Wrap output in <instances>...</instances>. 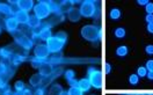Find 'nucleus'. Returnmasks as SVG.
Returning <instances> with one entry per match:
<instances>
[{"mask_svg": "<svg viewBox=\"0 0 153 95\" xmlns=\"http://www.w3.org/2000/svg\"><path fill=\"white\" fill-rule=\"evenodd\" d=\"M81 37L88 42H97L102 38V29L94 24H86L80 30Z\"/></svg>", "mask_w": 153, "mask_h": 95, "instance_id": "obj_1", "label": "nucleus"}, {"mask_svg": "<svg viewBox=\"0 0 153 95\" xmlns=\"http://www.w3.org/2000/svg\"><path fill=\"white\" fill-rule=\"evenodd\" d=\"M87 78L88 80L91 81V85L93 88H96V89H100L102 88V84H103V76H102V73L100 70H97L96 67H88L87 70Z\"/></svg>", "mask_w": 153, "mask_h": 95, "instance_id": "obj_2", "label": "nucleus"}, {"mask_svg": "<svg viewBox=\"0 0 153 95\" xmlns=\"http://www.w3.org/2000/svg\"><path fill=\"white\" fill-rule=\"evenodd\" d=\"M33 12H34V15L39 20L48 19L50 14L52 13L51 7H50V2H47V1H38L34 6Z\"/></svg>", "mask_w": 153, "mask_h": 95, "instance_id": "obj_3", "label": "nucleus"}, {"mask_svg": "<svg viewBox=\"0 0 153 95\" xmlns=\"http://www.w3.org/2000/svg\"><path fill=\"white\" fill-rule=\"evenodd\" d=\"M79 10H80L81 16L93 18L96 13V4L94 1H91V0H85L81 2V6H80Z\"/></svg>", "mask_w": 153, "mask_h": 95, "instance_id": "obj_4", "label": "nucleus"}, {"mask_svg": "<svg viewBox=\"0 0 153 95\" xmlns=\"http://www.w3.org/2000/svg\"><path fill=\"white\" fill-rule=\"evenodd\" d=\"M65 45V42H63L62 39H59L57 36H52L51 38H49L47 41V47H48L50 53H57L60 52L62 49Z\"/></svg>", "mask_w": 153, "mask_h": 95, "instance_id": "obj_5", "label": "nucleus"}, {"mask_svg": "<svg viewBox=\"0 0 153 95\" xmlns=\"http://www.w3.org/2000/svg\"><path fill=\"white\" fill-rule=\"evenodd\" d=\"M49 55H50V51H49L47 44H37L34 48V56L35 58H38L41 60H44L47 62Z\"/></svg>", "mask_w": 153, "mask_h": 95, "instance_id": "obj_6", "label": "nucleus"}, {"mask_svg": "<svg viewBox=\"0 0 153 95\" xmlns=\"http://www.w3.org/2000/svg\"><path fill=\"white\" fill-rule=\"evenodd\" d=\"M55 72V68H53V65L49 62H43L42 65L38 68V73L42 74L44 78H48V76H51Z\"/></svg>", "mask_w": 153, "mask_h": 95, "instance_id": "obj_7", "label": "nucleus"}, {"mask_svg": "<svg viewBox=\"0 0 153 95\" xmlns=\"http://www.w3.org/2000/svg\"><path fill=\"white\" fill-rule=\"evenodd\" d=\"M15 43L19 44L21 48L26 49V50H30L31 48L34 47L33 41L29 37H27L26 35H19V36H16L15 37Z\"/></svg>", "mask_w": 153, "mask_h": 95, "instance_id": "obj_8", "label": "nucleus"}, {"mask_svg": "<svg viewBox=\"0 0 153 95\" xmlns=\"http://www.w3.org/2000/svg\"><path fill=\"white\" fill-rule=\"evenodd\" d=\"M16 6L19 10H22V12H27L28 13L29 10H34V1L33 0H18L16 1Z\"/></svg>", "mask_w": 153, "mask_h": 95, "instance_id": "obj_9", "label": "nucleus"}, {"mask_svg": "<svg viewBox=\"0 0 153 95\" xmlns=\"http://www.w3.org/2000/svg\"><path fill=\"white\" fill-rule=\"evenodd\" d=\"M4 22H5V28L10 33H15L19 28V23H18V21L15 20L14 16H10V18L5 19Z\"/></svg>", "mask_w": 153, "mask_h": 95, "instance_id": "obj_10", "label": "nucleus"}, {"mask_svg": "<svg viewBox=\"0 0 153 95\" xmlns=\"http://www.w3.org/2000/svg\"><path fill=\"white\" fill-rule=\"evenodd\" d=\"M14 18L15 20L18 21L19 24H28V21H29V15L27 12H22V10H16L14 13Z\"/></svg>", "mask_w": 153, "mask_h": 95, "instance_id": "obj_11", "label": "nucleus"}, {"mask_svg": "<svg viewBox=\"0 0 153 95\" xmlns=\"http://www.w3.org/2000/svg\"><path fill=\"white\" fill-rule=\"evenodd\" d=\"M44 76H42V74H39V73H35V74H33V76H30V79H29V84L31 87H39V86L42 85L43 82H44Z\"/></svg>", "mask_w": 153, "mask_h": 95, "instance_id": "obj_12", "label": "nucleus"}, {"mask_svg": "<svg viewBox=\"0 0 153 95\" xmlns=\"http://www.w3.org/2000/svg\"><path fill=\"white\" fill-rule=\"evenodd\" d=\"M64 76H65L67 84L70 86H74L78 84V80L76 79V73H74L73 70H66L64 72Z\"/></svg>", "mask_w": 153, "mask_h": 95, "instance_id": "obj_13", "label": "nucleus"}, {"mask_svg": "<svg viewBox=\"0 0 153 95\" xmlns=\"http://www.w3.org/2000/svg\"><path fill=\"white\" fill-rule=\"evenodd\" d=\"M78 87L84 92V93H86L88 92L91 88H92V85H91V81L88 80V78H82V79H80V80H78Z\"/></svg>", "mask_w": 153, "mask_h": 95, "instance_id": "obj_14", "label": "nucleus"}, {"mask_svg": "<svg viewBox=\"0 0 153 95\" xmlns=\"http://www.w3.org/2000/svg\"><path fill=\"white\" fill-rule=\"evenodd\" d=\"M67 19L70 20L71 22H79V20L81 19L80 10H78V8H72L67 13Z\"/></svg>", "mask_w": 153, "mask_h": 95, "instance_id": "obj_15", "label": "nucleus"}, {"mask_svg": "<svg viewBox=\"0 0 153 95\" xmlns=\"http://www.w3.org/2000/svg\"><path fill=\"white\" fill-rule=\"evenodd\" d=\"M28 26L30 27L31 29H38L41 26H42V22H41V20L36 18L34 14L33 15H30V18H29V21H28Z\"/></svg>", "mask_w": 153, "mask_h": 95, "instance_id": "obj_16", "label": "nucleus"}, {"mask_svg": "<svg viewBox=\"0 0 153 95\" xmlns=\"http://www.w3.org/2000/svg\"><path fill=\"white\" fill-rule=\"evenodd\" d=\"M73 4H74L73 1H63L62 4H59L60 14H63V13H68L70 10L73 8V7H72V5H73Z\"/></svg>", "mask_w": 153, "mask_h": 95, "instance_id": "obj_17", "label": "nucleus"}, {"mask_svg": "<svg viewBox=\"0 0 153 95\" xmlns=\"http://www.w3.org/2000/svg\"><path fill=\"white\" fill-rule=\"evenodd\" d=\"M63 87L59 85V84H55V85L51 86V88H50V91H49L48 95H62L63 93Z\"/></svg>", "mask_w": 153, "mask_h": 95, "instance_id": "obj_18", "label": "nucleus"}, {"mask_svg": "<svg viewBox=\"0 0 153 95\" xmlns=\"http://www.w3.org/2000/svg\"><path fill=\"white\" fill-rule=\"evenodd\" d=\"M67 95H84V92L78 87V85L70 86L67 89Z\"/></svg>", "mask_w": 153, "mask_h": 95, "instance_id": "obj_19", "label": "nucleus"}, {"mask_svg": "<svg viewBox=\"0 0 153 95\" xmlns=\"http://www.w3.org/2000/svg\"><path fill=\"white\" fill-rule=\"evenodd\" d=\"M0 13H2V14H7V15L14 14V12H13V10H12V7H10V5H7V4H0Z\"/></svg>", "mask_w": 153, "mask_h": 95, "instance_id": "obj_20", "label": "nucleus"}, {"mask_svg": "<svg viewBox=\"0 0 153 95\" xmlns=\"http://www.w3.org/2000/svg\"><path fill=\"white\" fill-rule=\"evenodd\" d=\"M10 60H12V63H13L14 66H19L20 64H22L25 62V57L21 56V55H14Z\"/></svg>", "mask_w": 153, "mask_h": 95, "instance_id": "obj_21", "label": "nucleus"}, {"mask_svg": "<svg viewBox=\"0 0 153 95\" xmlns=\"http://www.w3.org/2000/svg\"><path fill=\"white\" fill-rule=\"evenodd\" d=\"M128 52H129V50L125 45H121V47H118L116 49V55L118 57H125L128 55Z\"/></svg>", "mask_w": 153, "mask_h": 95, "instance_id": "obj_22", "label": "nucleus"}, {"mask_svg": "<svg viewBox=\"0 0 153 95\" xmlns=\"http://www.w3.org/2000/svg\"><path fill=\"white\" fill-rule=\"evenodd\" d=\"M25 89H26V86H25V82H23V81L19 80V81H16V82L14 84V91H15L16 93H22Z\"/></svg>", "mask_w": 153, "mask_h": 95, "instance_id": "obj_23", "label": "nucleus"}, {"mask_svg": "<svg viewBox=\"0 0 153 95\" xmlns=\"http://www.w3.org/2000/svg\"><path fill=\"white\" fill-rule=\"evenodd\" d=\"M121 15H122V13H121V10H118V8H113V10H110V13H109V16H110L111 20H118L121 18Z\"/></svg>", "mask_w": 153, "mask_h": 95, "instance_id": "obj_24", "label": "nucleus"}, {"mask_svg": "<svg viewBox=\"0 0 153 95\" xmlns=\"http://www.w3.org/2000/svg\"><path fill=\"white\" fill-rule=\"evenodd\" d=\"M114 35H115V37L116 38H123V37H125V35H126V31H125L124 28L118 27V28L115 29Z\"/></svg>", "mask_w": 153, "mask_h": 95, "instance_id": "obj_25", "label": "nucleus"}, {"mask_svg": "<svg viewBox=\"0 0 153 95\" xmlns=\"http://www.w3.org/2000/svg\"><path fill=\"white\" fill-rule=\"evenodd\" d=\"M147 70H146V67L145 66H140L137 68V76H140V78H143V76H147Z\"/></svg>", "mask_w": 153, "mask_h": 95, "instance_id": "obj_26", "label": "nucleus"}, {"mask_svg": "<svg viewBox=\"0 0 153 95\" xmlns=\"http://www.w3.org/2000/svg\"><path fill=\"white\" fill-rule=\"evenodd\" d=\"M129 82H130V85H137L139 82V76H137V73L129 76Z\"/></svg>", "mask_w": 153, "mask_h": 95, "instance_id": "obj_27", "label": "nucleus"}, {"mask_svg": "<svg viewBox=\"0 0 153 95\" xmlns=\"http://www.w3.org/2000/svg\"><path fill=\"white\" fill-rule=\"evenodd\" d=\"M55 36H57L59 39H62L63 42H65L66 43L67 41V34L65 33V31H58V33H56L55 34Z\"/></svg>", "mask_w": 153, "mask_h": 95, "instance_id": "obj_28", "label": "nucleus"}, {"mask_svg": "<svg viewBox=\"0 0 153 95\" xmlns=\"http://www.w3.org/2000/svg\"><path fill=\"white\" fill-rule=\"evenodd\" d=\"M35 95H47V88L45 87H37L35 91Z\"/></svg>", "mask_w": 153, "mask_h": 95, "instance_id": "obj_29", "label": "nucleus"}, {"mask_svg": "<svg viewBox=\"0 0 153 95\" xmlns=\"http://www.w3.org/2000/svg\"><path fill=\"white\" fill-rule=\"evenodd\" d=\"M146 70L149 71V72H153V59H149L147 62H146Z\"/></svg>", "mask_w": 153, "mask_h": 95, "instance_id": "obj_30", "label": "nucleus"}, {"mask_svg": "<svg viewBox=\"0 0 153 95\" xmlns=\"http://www.w3.org/2000/svg\"><path fill=\"white\" fill-rule=\"evenodd\" d=\"M145 10H146L147 14H153V2H149L145 6Z\"/></svg>", "mask_w": 153, "mask_h": 95, "instance_id": "obj_31", "label": "nucleus"}, {"mask_svg": "<svg viewBox=\"0 0 153 95\" xmlns=\"http://www.w3.org/2000/svg\"><path fill=\"white\" fill-rule=\"evenodd\" d=\"M145 51H146L147 55H153V45L152 44L146 45V47H145Z\"/></svg>", "mask_w": 153, "mask_h": 95, "instance_id": "obj_32", "label": "nucleus"}, {"mask_svg": "<svg viewBox=\"0 0 153 95\" xmlns=\"http://www.w3.org/2000/svg\"><path fill=\"white\" fill-rule=\"evenodd\" d=\"M145 21L147 22V24H149V23H152L153 22V14H146V16H145Z\"/></svg>", "mask_w": 153, "mask_h": 95, "instance_id": "obj_33", "label": "nucleus"}, {"mask_svg": "<svg viewBox=\"0 0 153 95\" xmlns=\"http://www.w3.org/2000/svg\"><path fill=\"white\" fill-rule=\"evenodd\" d=\"M110 71H111V65H110V64H108V63H105V74H109V73H110Z\"/></svg>", "mask_w": 153, "mask_h": 95, "instance_id": "obj_34", "label": "nucleus"}, {"mask_svg": "<svg viewBox=\"0 0 153 95\" xmlns=\"http://www.w3.org/2000/svg\"><path fill=\"white\" fill-rule=\"evenodd\" d=\"M149 2H150L149 0H138V1H137V4H139V5H142V6H146Z\"/></svg>", "mask_w": 153, "mask_h": 95, "instance_id": "obj_35", "label": "nucleus"}, {"mask_svg": "<svg viewBox=\"0 0 153 95\" xmlns=\"http://www.w3.org/2000/svg\"><path fill=\"white\" fill-rule=\"evenodd\" d=\"M147 31H149L150 34H153V22L147 24Z\"/></svg>", "mask_w": 153, "mask_h": 95, "instance_id": "obj_36", "label": "nucleus"}, {"mask_svg": "<svg viewBox=\"0 0 153 95\" xmlns=\"http://www.w3.org/2000/svg\"><path fill=\"white\" fill-rule=\"evenodd\" d=\"M146 78H147V79H150V80H153V72H147Z\"/></svg>", "mask_w": 153, "mask_h": 95, "instance_id": "obj_37", "label": "nucleus"}, {"mask_svg": "<svg viewBox=\"0 0 153 95\" xmlns=\"http://www.w3.org/2000/svg\"><path fill=\"white\" fill-rule=\"evenodd\" d=\"M62 95H67V91H63V93H62Z\"/></svg>", "mask_w": 153, "mask_h": 95, "instance_id": "obj_38", "label": "nucleus"}, {"mask_svg": "<svg viewBox=\"0 0 153 95\" xmlns=\"http://www.w3.org/2000/svg\"><path fill=\"white\" fill-rule=\"evenodd\" d=\"M134 95H149V94H142V93H137V94H134Z\"/></svg>", "mask_w": 153, "mask_h": 95, "instance_id": "obj_39", "label": "nucleus"}, {"mask_svg": "<svg viewBox=\"0 0 153 95\" xmlns=\"http://www.w3.org/2000/svg\"><path fill=\"white\" fill-rule=\"evenodd\" d=\"M122 95H134V94H122Z\"/></svg>", "mask_w": 153, "mask_h": 95, "instance_id": "obj_40", "label": "nucleus"}, {"mask_svg": "<svg viewBox=\"0 0 153 95\" xmlns=\"http://www.w3.org/2000/svg\"><path fill=\"white\" fill-rule=\"evenodd\" d=\"M0 34H1V26H0Z\"/></svg>", "mask_w": 153, "mask_h": 95, "instance_id": "obj_41", "label": "nucleus"}, {"mask_svg": "<svg viewBox=\"0 0 153 95\" xmlns=\"http://www.w3.org/2000/svg\"><path fill=\"white\" fill-rule=\"evenodd\" d=\"M93 95H95V94H93Z\"/></svg>", "mask_w": 153, "mask_h": 95, "instance_id": "obj_42", "label": "nucleus"}]
</instances>
